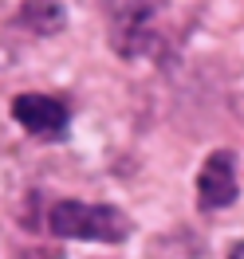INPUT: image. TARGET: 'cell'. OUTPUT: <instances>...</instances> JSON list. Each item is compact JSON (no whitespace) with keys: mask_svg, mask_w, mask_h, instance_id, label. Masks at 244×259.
I'll return each instance as SVG.
<instances>
[{"mask_svg":"<svg viewBox=\"0 0 244 259\" xmlns=\"http://www.w3.org/2000/svg\"><path fill=\"white\" fill-rule=\"evenodd\" d=\"M48 224L63 240L87 243H122L130 240V216L114 204H83V200H59L51 204Z\"/></svg>","mask_w":244,"mask_h":259,"instance_id":"obj_1","label":"cell"},{"mask_svg":"<svg viewBox=\"0 0 244 259\" xmlns=\"http://www.w3.org/2000/svg\"><path fill=\"white\" fill-rule=\"evenodd\" d=\"M236 200V161L228 149H217L205 157L201 173H197V204L205 212L228 208Z\"/></svg>","mask_w":244,"mask_h":259,"instance_id":"obj_2","label":"cell"},{"mask_svg":"<svg viewBox=\"0 0 244 259\" xmlns=\"http://www.w3.org/2000/svg\"><path fill=\"white\" fill-rule=\"evenodd\" d=\"M12 118L36 138H63L71 114H67V106L59 98H51V95H16Z\"/></svg>","mask_w":244,"mask_h":259,"instance_id":"obj_3","label":"cell"},{"mask_svg":"<svg viewBox=\"0 0 244 259\" xmlns=\"http://www.w3.org/2000/svg\"><path fill=\"white\" fill-rule=\"evenodd\" d=\"M20 20H24L36 35H55L67 24V12H63L59 0H24V4H20Z\"/></svg>","mask_w":244,"mask_h":259,"instance_id":"obj_4","label":"cell"},{"mask_svg":"<svg viewBox=\"0 0 244 259\" xmlns=\"http://www.w3.org/2000/svg\"><path fill=\"white\" fill-rule=\"evenodd\" d=\"M228 259H244V243H236V247H232V255Z\"/></svg>","mask_w":244,"mask_h":259,"instance_id":"obj_5","label":"cell"}]
</instances>
